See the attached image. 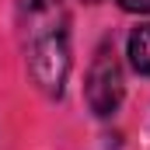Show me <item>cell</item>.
I'll list each match as a JSON object with an SVG mask.
<instances>
[{
	"label": "cell",
	"instance_id": "cell-1",
	"mask_svg": "<svg viewBox=\"0 0 150 150\" xmlns=\"http://www.w3.org/2000/svg\"><path fill=\"white\" fill-rule=\"evenodd\" d=\"M119 101H122V70L115 63L112 49L101 45L87 74V105L94 115H112Z\"/></svg>",
	"mask_w": 150,
	"mask_h": 150
},
{
	"label": "cell",
	"instance_id": "cell-2",
	"mask_svg": "<svg viewBox=\"0 0 150 150\" xmlns=\"http://www.w3.org/2000/svg\"><path fill=\"white\" fill-rule=\"evenodd\" d=\"M67 38L63 32H49V35H38L32 45V74H35L38 87L49 91V94H59L63 91V80H67Z\"/></svg>",
	"mask_w": 150,
	"mask_h": 150
},
{
	"label": "cell",
	"instance_id": "cell-3",
	"mask_svg": "<svg viewBox=\"0 0 150 150\" xmlns=\"http://www.w3.org/2000/svg\"><path fill=\"white\" fill-rule=\"evenodd\" d=\"M129 63L136 74H150V25H140L129 35Z\"/></svg>",
	"mask_w": 150,
	"mask_h": 150
},
{
	"label": "cell",
	"instance_id": "cell-4",
	"mask_svg": "<svg viewBox=\"0 0 150 150\" xmlns=\"http://www.w3.org/2000/svg\"><path fill=\"white\" fill-rule=\"evenodd\" d=\"M119 7L133 14H150V0H119Z\"/></svg>",
	"mask_w": 150,
	"mask_h": 150
},
{
	"label": "cell",
	"instance_id": "cell-5",
	"mask_svg": "<svg viewBox=\"0 0 150 150\" xmlns=\"http://www.w3.org/2000/svg\"><path fill=\"white\" fill-rule=\"evenodd\" d=\"M25 11H32V14H38V11H45V7H52L56 0H18Z\"/></svg>",
	"mask_w": 150,
	"mask_h": 150
}]
</instances>
